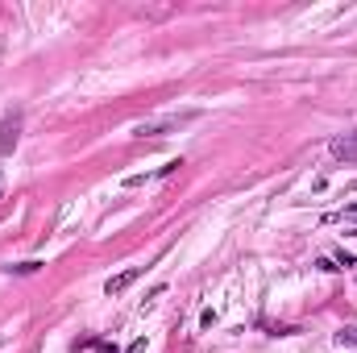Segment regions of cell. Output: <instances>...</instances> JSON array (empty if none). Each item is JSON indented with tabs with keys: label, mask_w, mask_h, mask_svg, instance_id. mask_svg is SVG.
Instances as JSON below:
<instances>
[{
	"label": "cell",
	"mask_w": 357,
	"mask_h": 353,
	"mask_svg": "<svg viewBox=\"0 0 357 353\" xmlns=\"http://www.w3.org/2000/svg\"><path fill=\"white\" fill-rule=\"evenodd\" d=\"M17 137H21V117H8L0 125V154H13L17 150Z\"/></svg>",
	"instance_id": "1"
},
{
	"label": "cell",
	"mask_w": 357,
	"mask_h": 353,
	"mask_svg": "<svg viewBox=\"0 0 357 353\" xmlns=\"http://www.w3.org/2000/svg\"><path fill=\"white\" fill-rule=\"evenodd\" d=\"M133 278H137V270H125V274H116V278H108V287H104V291H108V295H121V291H125V287H129Z\"/></svg>",
	"instance_id": "2"
},
{
	"label": "cell",
	"mask_w": 357,
	"mask_h": 353,
	"mask_svg": "<svg viewBox=\"0 0 357 353\" xmlns=\"http://www.w3.org/2000/svg\"><path fill=\"white\" fill-rule=\"evenodd\" d=\"M337 337H341V345H357V329H341Z\"/></svg>",
	"instance_id": "3"
},
{
	"label": "cell",
	"mask_w": 357,
	"mask_h": 353,
	"mask_svg": "<svg viewBox=\"0 0 357 353\" xmlns=\"http://www.w3.org/2000/svg\"><path fill=\"white\" fill-rule=\"evenodd\" d=\"M125 353H146V341H133V345H129Z\"/></svg>",
	"instance_id": "4"
},
{
	"label": "cell",
	"mask_w": 357,
	"mask_h": 353,
	"mask_svg": "<svg viewBox=\"0 0 357 353\" xmlns=\"http://www.w3.org/2000/svg\"><path fill=\"white\" fill-rule=\"evenodd\" d=\"M345 216H357V204H349V208H345Z\"/></svg>",
	"instance_id": "5"
}]
</instances>
